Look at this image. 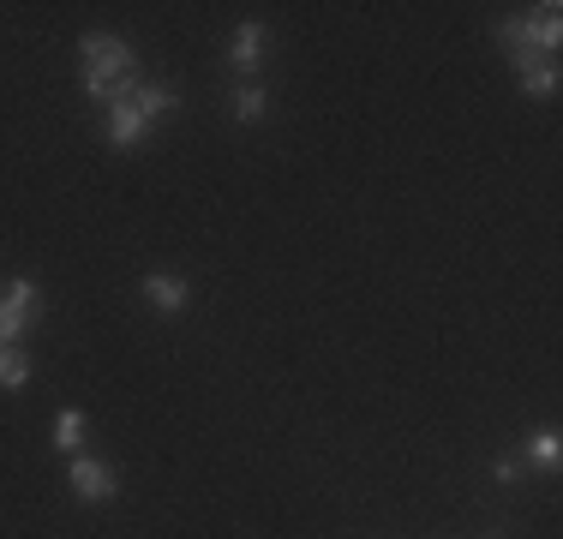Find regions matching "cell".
<instances>
[{
  "label": "cell",
  "mask_w": 563,
  "mask_h": 539,
  "mask_svg": "<svg viewBox=\"0 0 563 539\" xmlns=\"http://www.w3.org/2000/svg\"><path fill=\"white\" fill-rule=\"evenodd\" d=\"M498 36L509 43V66L540 61V54H558L563 19H558V7H540V19H498Z\"/></svg>",
  "instance_id": "cell-3"
},
{
  "label": "cell",
  "mask_w": 563,
  "mask_h": 539,
  "mask_svg": "<svg viewBox=\"0 0 563 539\" xmlns=\"http://www.w3.org/2000/svg\"><path fill=\"white\" fill-rule=\"evenodd\" d=\"M492 474H498L504 485H516L521 480V455H498V462H492Z\"/></svg>",
  "instance_id": "cell-13"
},
{
  "label": "cell",
  "mask_w": 563,
  "mask_h": 539,
  "mask_svg": "<svg viewBox=\"0 0 563 539\" xmlns=\"http://www.w3.org/2000/svg\"><path fill=\"white\" fill-rule=\"evenodd\" d=\"M139 54H132L126 36L114 31H85L78 36V85H85V97L97 108L109 102H126L132 90H139Z\"/></svg>",
  "instance_id": "cell-1"
},
{
  "label": "cell",
  "mask_w": 563,
  "mask_h": 539,
  "mask_svg": "<svg viewBox=\"0 0 563 539\" xmlns=\"http://www.w3.org/2000/svg\"><path fill=\"white\" fill-rule=\"evenodd\" d=\"M48 443H55L60 455H78V443H85V414H78V408H60V414H55V431H48Z\"/></svg>",
  "instance_id": "cell-11"
},
{
  "label": "cell",
  "mask_w": 563,
  "mask_h": 539,
  "mask_svg": "<svg viewBox=\"0 0 563 539\" xmlns=\"http://www.w3.org/2000/svg\"><path fill=\"white\" fill-rule=\"evenodd\" d=\"M180 108V97H174L168 85H139L126 102H109V120H102V132H109L114 151H132V144H144L156 127Z\"/></svg>",
  "instance_id": "cell-2"
},
{
  "label": "cell",
  "mask_w": 563,
  "mask_h": 539,
  "mask_svg": "<svg viewBox=\"0 0 563 539\" xmlns=\"http://www.w3.org/2000/svg\"><path fill=\"white\" fill-rule=\"evenodd\" d=\"M73 497L78 504H114L120 497V474L109 462H97V455H73Z\"/></svg>",
  "instance_id": "cell-5"
},
{
  "label": "cell",
  "mask_w": 563,
  "mask_h": 539,
  "mask_svg": "<svg viewBox=\"0 0 563 539\" xmlns=\"http://www.w3.org/2000/svg\"><path fill=\"white\" fill-rule=\"evenodd\" d=\"M486 539H492V534H486Z\"/></svg>",
  "instance_id": "cell-14"
},
{
  "label": "cell",
  "mask_w": 563,
  "mask_h": 539,
  "mask_svg": "<svg viewBox=\"0 0 563 539\" xmlns=\"http://www.w3.org/2000/svg\"><path fill=\"white\" fill-rule=\"evenodd\" d=\"M228 114H234V120H240V127H258V120H264V114H271V97H264V90H258V85H240V90H234V97H228Z\"/></svg>",
  "instance_id": "cell-10"
},
{
  "label": "cell",
  "mask_w": 563,
  "mask_h": 539,
  "mask_svg": "<svg viewBox=\"0 0 563 539\" xmlns=\"http://www.w3.org/2000/svg\"><path fill=\"white\" fill-rule=\"evenodd\" d=\"M36 323H43V288L31 276H12L0 288V348H19Z\"/></svg>",
  "instance_id": "cell-4"
},
{
  "label": "cell",
  "mask_w": 563,
  "mask_h": 539,
  "mask_svg": "<svg viewBox=\"0 0 563 539\" xmlns=\"http://www.w3.org/2000/svg\"><path fill=\"white\" fill-rule=\"evenodd\" d=\"M139 294H144V306H151V312H163V318H174V312H186V306H192V282L168 276V270H151V276L139 282Z\"/></svg>",
  "instance_id": "cell-6"
},
{
  "label": "cell",
  "mask_w": 563,
  "mask_h": 539,
  "mask_svg": "<svg viewBox=\"0 0 563 539\" xmlns=\"http://www.w3.org/2000/svg\"><path fill=\"white\" fill-rule=\"evenodd\" d=\"M521 462H533V468H545V474H552V468L563 462V438H558L552 426L528 431V438H521Z\"/></svg>",
  "instance_id": "cell-9"
},
{
  "label": "cell",
  "mask_w": 563,
  "mask_h": 539,
  "mask_svg": "<svg viewBox=\"0 0 563 539\" xmlns=\"http://www.w3.org/2000/svg\"><path fill=\"white\" fill-rule=\"evenodd\" d=\"M228 61H234V73L240 78H252V73H258V66H264V24H240V31L234 36H228Z\"/></svg>",
  "instance_id": "cell-7"
},
{
  "label": "cell",
  "mask_w": 563,
  "mask_h": 539,
  "mask_svg": "<svg viewBox=\"0 0 563 539\" xmlns=\"http://www.w3.org/2000/svg\"><path fill=\"white\" fill-rule=\"evenodd\" d=\"M31 384V354L24 348H0V389H24Z\"/></svg>",
  "instance_id": "cell-12"
},
{
  "label": "cell",
  "mask_w": 563,
  "mask_h": 539,
  "mask_svg": "<svg viewBox=\"0 0 563 539\" xmlns=\"http://www.w3.org/2000/svg\"><path fill=\"white\" fill-rule=\"evenodd\" d=\"M516 90L533 102H552L558 97V66L552 61H516Z\"/></svg>",
  "instance_id": "cell-8"
}]
</instances>
